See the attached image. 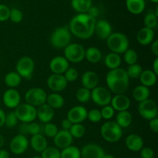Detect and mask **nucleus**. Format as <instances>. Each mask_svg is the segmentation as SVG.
<instances>
[{"label":"nucleus","mask_w":158,"mask_h":158,"mask_svg":"<svg viewBox=\"0 0 158 158\" xmlns=\"http://www.w3.org/2000/svg\"><path fill=\"white\" fill-rule=\"evenodd\" d=\"M64 77L66 80L68 82H74L77 80L79 77V73L75 68L69 67L67 70L64 73Z\"/></svg>","instance_id":"43"},{"label":"nucleus","mask_w":158,"mask_h":158,"mask_svg":"<svg viewBox=\"0 0 158 158\" xmlns=\"http://www.w3.org/2000/svg\"><path fill=\"white\" fill-rule=\"evenodd\" d=\"M40 131H41V128L39 123H34V122L28 123V134L32 136L40 134Z\"/></svg>","instance_id":"50"},{"label":"nucleus","mask_w":158,"mask_h":158,"mask_svg":"<svg viewBox=\"0 0 158 158\" xmlns=\"http://www.w3.org/2000/svg\"><path fill=\"white\" fill-rule=\"evenodd\" d=\"M140 156L141 158H154V152L151 148H143L140 150Z\"/></svg>","instance_id":"51"},{"label":"nucleus","mask_w":158,"mask_h":158,"mask_svg":"<svg viewBox=\"0 0 158 158\" xmlns=\"http://www.w3.org/2000/svg\"><path fill=\"white\" fill-rule=\"evenodd\" d=\"M80 150L75 146H69L62 150L60 152V158H80Z\"/></svg>","instance_id":"35"},{"label":"nucleus","mask_w":158,"mask_h":158,"mask_svg":"<svg viewBox=\"0 0 158 158\" xmlns=\"http://www.w3.org/2000/svg\"><path fill=\"white\" fill-rule=\"evenodd\" d=\"M90 94L91 92L89 89L84 87L80 88L76 94V98L80 103H87L90 100Z\"/></svg>","instance_id":"37"},{"label":"nucleus","mask_w":158,"mask_h":158,"mask_svg":"<svg viewBox=\"0 0 158 158\" xmlns=\"http://www.w3.org/2000/svg\"><path fill=\"white\" fill-rule=\"evenodd\" d=\"M42 158H60V151L58 148L49 147L42 152Z\"/></svg>","instance_id":"41"},{"label":"nucleus","mask_w":158,"mask_h":158,"mask_svg":"<svg viewBox=\"0 0 158 158\" xmlns=\"http://www.w3.org/2000/svg\"><path fill=\"white\" fill-rule=\"evenodd\" d=\"M111 106L114 108V110L120 111L127 110L131 106V100L129 97L124 94H118L111 99Z\"/></svg>","instance_id":"19"},{"label":"nucleus","mask_w":158,"mask_h":158,"mask_svg":"<svg viewBox=\"0 0 158 158\" xmlns=\"http://www.w3.org/2000/svg\"><path fill=\"white\" fill-rule=\"evenodd\" d=\"M69 67V61L63 56H56L49 63V69L54 74H63Z\"/></svg>","instance_id":"18"},{"label":"nucleus","mask_w":158,"mask_h":158,"mask_svg":"<svg viewBox=\"0 0 158 158\" xmlns=\"http://www.w3.org/2000/svg\"><path fill=\"white\" fill-rule=\"evenodd\" d=\"M126 71L129 79H138L140 77L141 73L143 72V69H142V67L140 65L135 63V64L130 65L127 68V70Z\"/></svg>","instance_id":"38"},{"label":"nucleus","mask_w":158,"mask_h":158,"mask_svg":"<svg viewBox=\"0 0 158 158\" xmlns=\"http://www.w3.org/2000/svg\"><path fill=\"white\" fill-rule=\"evenodd\" d=\"M149 127L150 129L154 133L158 132V118L156 117V118L152 119V120H150L149 122Z\"/></svg>","instance_id":"52"},{"label":"nucleus","mask_w":158,"mask_h":158,"mask_svg":"<svg viewBox=\"0 0 158 158\" xmlns=\"http://www.w3.org/2000/svg\"><path fill=\"white\" fill-rule=\"evenodd\" d=\"M18 118L15 115V112H10L6 115V120H5V125L8 128H12L18 123Z\"/></svg>","instance_id":"45"},{"label":"nucleus","mask_w":158,"mask_h":158,"mask_svg":"<svg viewBox=\"0 0 158 158\" xmlns=\"http://www.w3.org/2000/svg\"><path fill=\"white\" fill-rule=\"evenodd\" d=\"M87 110L83 106H76L67 113V119L73 123H81L87 118Z\"/></svg>","instance_id":"14"},{"label":"nucleus","mask_w":158,"mask_h":158,"mask_svg":"<svg viewBox=\"0 0 158 158\" xmlns=\"http://www.w3.org/2000/svg\"><path fill=\"white\" fill-rule=\"evenodd\" d=\"M47 86L53 92H60L66 88L67 81L63 74L52 73L47 79Z\"/></svg>","instance_id":"13"},{"label":"nucleus","mask_w":158,"mask_h":158,"mask_svg":"<svg viewBox=\"0 0 158 158\" xmlns=\"http://www.w3.org/2000/svg\"><path fill=\"white\" fill-rule=\"evenodd\" d=\"M4 137H2V134H0V149H1V148H2V146L4 145Z\"/></svg>","instance_id":"60"},{"label":"nucleus","mask_w":158,"mask_h":158,"mask_svg":"<svg viewBox=\"0 0 158 158\" xmlns=\"http://www.w3.org/2000/svg\"><path fill=\"white\" fill-rule=\"evenodd\" d=\"M72 7L79 13H86L92 6V0H72Z\"/></svg>","instance_id":"33"},{"label":"nucleus","mask_w":158,"mask_h":158,"mask_svg":"<svg viewBox=\"0 0 158 158\" xmlns=\"http://www.w3.org/2000/svg\"><path fill=\"white\" fill-rule=\"evenodd\" d=\"M19 132L22 135H26L28 134V123H23L19 126Z\"/></svg>","instance_id":"55"},{"label":"nucleus","mask_w":158,"mask_h":158,"mask_svg":"<svg viewBox=\"0 0 158 158\" xmlns=\"http://www.w3.org/2000/svg\"><path fill=\"white\" fill-rule=\"evenodd\" d=\"M151 51H152L153 53L154 54V56H158V40H156L155 41L153 42L152 45H151Z\"/></svg>","instance_id":"56"},{"label":"nucleus","mask_w":158,"mask_h":158,"mask_svg":"<svg viewBox=\"0 0 158 158\" xmlns=\"http://www.w3.org/2000/svg\"><path fill=\"white\" fill-rule=\"evenodd\" d=\"M127 10L134 15L142 13L145 9L144 0H126Z\"/></svg>","instance_id":"26"},{"label":"nucleus","mask_w":158,"mask_h":158,"mask_svg":"<svg viewBox=\"0 0 158 158\" xmlns=\"http://www.w3.org/2000/svg\"><path fill=\"white\" fill-rule=\"evenodd\" d=\"M5 120H6V114L2 110L0 109V127L5 125Z\"/></svg>","instance_id":"57"},{"label":"nucleus","mask_w":158,"mask_h":158,"mask_svg":"<svg viewBox=\"0 0 158 158\" xmlns=\"http://www.w3.org/2000/svg\"><path fill=\"white\" fill-rule=\"evenodd\" d=\"M96 19L87 13H79L69 23V32L81 40L89 39L94 33Z\"/></svg>","instance_id":"1"},{"label":"nucleus","mask_w":158,"mask_h":158,"mask_svg":"<svg viewBox=\"0 0 158 158\" xmlns=\"http://www.w3.org/2000/svg\"><path fill=\"white\" fill-rule=\"evenodd\" d=\"M28 147H29V140L26 136L22 134H19L14 137L9 144L11 151L16 155H19L26 152Z\"/></svg>","instance_id":"12"},{"label":"nucleus","mask_w":158,"mask_h":158,"mask_svg":"<svg viewBox=\"0 0 158 158\" xmlns=\"http://www.w3.org/2000/svg\"><path fill=\"white\" fill-rule=\"evenodd\" d=\"M72 124L73 123H71L67 118L64 119V120L62 121V127H63V130H64V131H69V129H70L71 126H72Z\"/></svg>","instance_id":"54"},{"label":"nucleus","mask_w":158,"mask_h":158,"mask_svg":"<svg viewBox=\"0 0 158 158\" xmlns=\"http://www.w3.org/2000/svg\"><path fill=\"white\" fill-rule=\"evenodd\" d=\"M85 58L91 63H97L102 58L101 51L95 46L89 47L85 51Z\"/></svg>","instance_id":"32"},{"label":"nucleus","mask_w":158,"mask_h":158,"mask_svg":"<svg viewBox=\"0 0 158 158\" xmlns=\"http://www.w3.org/2000/svg\"><path fill=\"white\" fill-rule=\"evenodd\" d=\"M10 9L7 6L0 4V22L6 21L9 19Z\"/></svg>","instance_id":"49"},{"label":"nucleus","mask_w":158,"mask_h":158,"mask_svg":"<svg viewBox=\"0 0 158 158\" xmlns=\"http://www.w3.org/2000/svg\"><path fill=\"white\" fill-rule=\"evenodd\" d=\"M108 48L112 52L117 54L124 53L129 49V40L125 34L114 32L106 40Z\"/></svg>","instance_id":"2"},{"label":"nucleus","mask_w":158,"mask_h":158,"mask_svg":"<svg viewBox=\"0 0 158 158\" xmlns=\"http://www.w3.org/2000/svg\"><path fill=\"white\" fill-rule=\"evenodd\" d=\"M71 41V33L66 27H59L54 30L50 36V43L57 49H65Z\"/></svg>","instance_id":"4"},{"label":"nucleus","mask_w":158,"mask_h":158,"mask_svg":"<svg viewBox=\"0 0 158 158\" xmlns=\"http://www.w3.org/2000/svg\"><path fill=\"white\" fill-rule=\"evenodd\" d=\"M69 132L73 137L81 138L84 136L85 132H86V128L82 123H73L71 126Z\"/></svg>","instance_id":"36"},{"label":"nucleus","mask_w":158,"mask_h":158,"mask_svg":"<svg viewBox=\"0 0 158 158\" xmlns=\"http://www.w3.org/2000/svg\"><path fill=\"white\" fill-rule=\"evenodd\" d=\"M58 131V128L53 123H46L44 127V134L48 137H52L53 138L56 135Z\"/></svg>","instance_id":"44"},{"label":"nucleus","mask_w":158,"mask_h":158,"mask_svg":"<svg viewBox=\"0 0 158 158\" xmlns=\"http://www.w3.org/2000/svg\"><path fill=\"white\" fill-rule=\"evenodd\" d=\"M87 118L92 123H98L102 120V116L100 110L97 109L91 110L87 113Z\"/></svg>","instance_id":"46"},{"label":"nucleus","mask_w":158,"mask_h":158,"mask_svg":"<svg viewBox=\"0 0 158 158\" xmlns=\"http://www.w3.org/2000/svg\"><path fill=\"white\" fill-rule=\"evenodd\" d=\"M125 144L130 151L137 152L143 148V140L137 134H131L126 138Z\"/></svg>","instance_id":"24"},{"label":"nucleus","mask_w":158,"mask_h":158,"mask_svg":"<svg viewBox=\"0 0 158 158\" xmlns=\"http://www.w3.org/2000/svg\"><path fill=\"white\" fill-rule=\"evenodd\" d=\"M138 112L143 119L151 120L157 117L158 109L157 103L151 99L140 102L138 106Z\"/></svg>","instance_id":"9"},{"label":"nucleus","mask_w":158,"mask_h":158,"mask_svg":"<svg viewBox=\"0 0 158 158\" xmlns=\"http://www.w3.org/2000/svg\"><path fill=\"white\" fill-rule=\"evenodd\" d=\"M151 2H153L154 3H157L158 2V0H151Z\"/></svg>","instance_id":"62"},{"label":"nucleus","mask_w":158,"mask_h":158,"mask_svg":"<svg viewBox=\"0 0 158 158\" xmlns=\"http://www.w3.org/2000/svg\"><path fill=\"white\" fill-rule=\"evenodd\" d=\"M54 143H55L56 148L59 150L65 149L68 147L72 145L73 141V137L71 136L69 132L68 131H58L56 135L53 137Z\"/></svg>","instance_id":"16"},{"label":"nucleus","mask_w":158,"mask_h":158,"mask_svg":"<svg viewBox=\"0 0 158 158\" xmlns=\"http://www.w3.org/2000/svg\"><path fill=\"white\" fill-rule=\"evenodd\" d=\"M107 76L117 79H122V80H129L127 71L122 68H117V69H111L107 73Z\"/></svg>","instance_id":"42"},{"label":"nucleus","mask_w":158,"mask_h":158,"mask_svg":"<svg viewBox=\"0 0 158 158\" xmlns=\"http://www.w3.org/2000/svg\"><path fill=\"white\" fill-rule=\"evenodd\" d=\"M16 73L26 80H31L35 69L34 61L29 56H23L18 60L16 63Z\"/></svg>","instance_id":"7"},{"label":"nucleus","mask_w":158,"mask_h":158,"mask_svg":"<svg viewBox=\"0 0 158 158\" xmlns=\"http://www.w3.org/2000/svg\"><path fill=\"white\" fill-rule=\"evenodd\" d=\"M157 76L152 70L146 69V70H143L139 78L143 86L149 88L155 84L157 82Z\"/></svg>","instance_id":"27"},{"label":"nucleus","mask_w":158,"mask_h":158,"mask_svg":"<svg viewBox=\"0 0 158 158\" xmlns=\"http://www.w3.org/2000/svg\"><path fill=\"white\" fill-rule=\"evenodd\" d=\"M123 60L127 64L133 65L137 63L138 60V55L135 50L131 49H128L127 50L125 51L124 55H123Z\"/></svg>","instance_id":"39"},{"label":"nucleus","mask_w":158,"mask_h":158,"mask_svg":"<svg viewBox=\"0 0 158 158\" xmlns=\"http://www.w3.org/2000/svg\"><path fill=\"white\" fill-rule=\"evenodd\" d=\"M47 94L43 89L34 87L29 89L25 94L26 103L34 106H40L46 103Z\"/></svg>","instance_id":"6"},{"label":"nucleus","mask_w":158,"mask_h":158,"mask_svg":"<svg viewBox=\"0 0 158 158\" xmlns=\"http://www.w3.org/2000/svg\"><path fill=\"white\" fill-rule=\"evenodd\" d=\"M86 13L90 15V16H92L93 18L96 19L99 15V9L97 8L94 7V6H91Z\"/></svg>","instance_id":"53"},{"label":"nucleus","mask_w":158,"mask_h":158,"mask_svg":"<svg viewBox=\"0 0 158 158\" xmlns=\"http://www.w3.org/2000/svg\"><path fill=\"white\" fill-rule=\"evenodd\" d=\"M100 134L106 141L116 143L122 137L123 131L122 128L115 121H108L102 125Z\"/></svg>","instance_id":"3"},{"label":"nucleus","mask_w":158,"mask_h":158,"mask_svg":"<svg viewBox=\"0 0 158 158\" xmlns=\"http://www.w3.org/2000/svg\"><path fill=\"white\" fill-rule=\"evenodd\" d=\"M114 111L115 110H114V108L110 105L103 106L102 110H100L102 118L105 119V120H110L114 116Z\"/></svg>","instance_id":"48"},{"label":"nucleus","mask_w":158,"mask_h":158,"mask_svg":"<svg viewBox=\"0 0 158 158\" xmlns=\"http://www.w3.org/2000/svg\"><path fill=\"white\" fill-rule=\"evenodd\" d=\"M82 158H103L105 153L100 145L89 143L82 148L80 151Z\"/></svg>","instance_id":"15"},{"label":"nucleus","mask_w":158,"mask_h":158,"mask_svg":"<svg viewBox=\"0 0 158 158\" xmlns=\"http://www.w3.org/2000/svg\"><path fill=\"white\" fill-rule=\"evenodd\" d=\"M132 120L133 117L131 113L127 110H124L118 113L116 119V123L121 128H126L131 124Z\"/></svg>","instance_id":"31"},{"label":"nucleus","mask_w":158,"mask_h":158,"mask_svg":"<svg viewBox=\"0 0 158 158\" xmlns=\"http://www.w3.org/2000/svg\"><path fill=\"white\" fill-rule=\"evenodd\" d=\"M15 114L18 120L23 123H31L36 118V109L28 103L19 105L15 108Z\"/></svg>","instance_id":"8"},{"label":"nucleus","mask_w":158,"mask_h":158,"mask_svg":"<svg viewBox=\"0 0 158 158\" xmlns=\"http://www.w3.org/2000/svg\"><path fill=\"white\" fill-rule=\"evenodd\" d=\"M90 98L97 105L104 106L110 103L112 97L107 89L102 86H97L91 91Z\"/></svg>","instance_id":"10"},{"label":"nucleus","mask_w":158,"mask_h":158,"mask_svg":"<svg viewBox=\"0 0 158 158\" xmlns=\"http://www.w3.org/2000/svg\"><path fill=\"white\" fill-rule=\"evenodd\" d=\"M0 158H9V154L6 150H0Z\"/></svg>","instance_id":"59"},{"label":"nucleus","mask_w":158,"mask_h":158,"mask_svg":"<svg viewBox=\"0 0 158 158\" xmlns=\"http://www.w3.org/2000/svg\"><path fill=\"white\" fill-rule=\"evenodd\" d=\"M104 63L108 69H114L120 67L121 64V57L119 54L110 52L107 54L104 59Z\"/></svg>","instance_id":"29"},{"label":"nucleus","mask_w":158,"mask_h":158,"mask_svg":"<svg viewBox=\"0 0 158 158\" xmlns=\"http://www.w3.org/2000/svg\"><path fill=\"white\" fill-rule=\"evenodd\" d=\"M106 82L109 89L117 95L124 94L129 86V80L114 78L107 75L106 77Z\"/></svg>","instance_id":"11"},{"label":"nucleus","mask_w":158,"mask_h":158,"mask_svg":"<svg viewBox=\"0 0 158 158\" xmlns=\"http://www.w3.org/2000/svg\"><path fill=\"white\" fill-rule=\"evenodd\" d=\"M31 147L36 152H43L47 148V140L41 134L33 135L30 140Z\"/></svg>","instance_id":"25"},{"label":"nucleus","mask_w":158,"mask_h":158,"mask_svg":"<svg viewBox=\"0 0 158 158\" xmlns=\"http://www.w3.org/2000/svg\"><path fill=\"white\" fill-rule=\"evenodd\" d=\"M145 26L144 27L149 28V29H154L157 26V16L153 12H149L147 14L143 19Z\"/></svg>","instance_id":"40"},{"label":"nucleus","mask_w":158,"mask_h":158,"mask_svg":"<svg viewBox=\"0 0 158 158\" xmlns=\"http://www.w3.org/2000/svg\"><path fill=\"white\" fill-rule=\"evenodd\" d=\"M53 109L46 103L38 106V109H36V117L43 123H49L53 119Z\"/></svg>","instance_id":"22"},{"label":"nucleus","mask_w":158,"mask_h":158,"mask_svg":"<svg viewBox=\"0 0 158 158\" xmlns=\"http://www.w3.org/2000/svg\"><path fill=\"white\" fill-rule=\"evenodd\" d=\"M150 89L147 86L140 85L136 86L133 90V97L135 100L138 102L144 101V100L149 99Z\"/></svg>","instance_id":"28"},{"label":"nucleus","mask_w":158,"mask_h":158,"mask_svg":"<svg viewBox=\"0 0 158 158\" xmlns=\"http://www.w3.org/2000/svg\"><path fill=\"white\" fill-rule=\"evenodd\" d=\"M22 78L16 72H9L5 77V83L10 89L17 87L21 83Z\"/></svg>","instance_id":"34"},{"label":"nucleus","mask_w":158,"mask_h":158,"mask_svg":"<svg viewBox=\"0 0 158 158\" xmlns=\"http://www.w3.org/2000/svg\"><path fill=\"white\" fill-rule=\"evenodd\" d=\"M83 87L88 89H94L99 83L98 75L94 71H86L82 76L81 79Z\"/></svg>","instance_id":"21"},{"label":"nucleus","mask_w":158,"mask_h":158,"mask_svg":"<svg viewBox=\"0 0 158 158\" xmlns=\"http://www.w3.org/2000/svg\"><path fill=\"white\" fill-rule=\"evenodd\" d=\"M153 72L156 74V75H158V58L154 60V63H153Z\"/></svg>","instance_id":"58"},{"label":"nucleus","mask_w":158,"mask_h":158,"mask_svg":"<svg viewBox=\"0 0 158 158\" xmlns=\"http://www.w3.org/2000/svg\"><path fill=\"white\" fill-rule=\"evenodd\" d=\"M32 158H42L41 157H40V156H34Z\"/></svg>","instance_id":"63"},{"label":"nucleus","mask_w":158,"mask_h":158,"mask_svg":"<svg viewBox=\"0 0 158 158\" xmlns=\"http://www.w3.org/2000/svg\"><path fill=\"white\" fill-rule=\"evenodd\" d=\"M46 104L49 105L52 109H60L64 105V99L60 94L57 93H53L47 96L46 98Z\"/></svg>","instance_id":"30"},{"label":"nucleus","mask_w":158,"mask_h":158,"mask_svg":"<svg viewBox=\"0 0 158 158\" xmlns=\"http://www.w3.org/2000/svg\"><path fill=\"white\" fill-rule=\"evenodd\" d=\"M3 103L8 108L13 109L16 108L21 102V97L20 94L16 89H9L3 94Z\"/></svg>","instance_id":"17"},{"label":"nucleus","mask_w":158,"mask_h":158,"mask_svg":"<svg viewBox=\"0 0 158 158\" xmlns=\"http://www.w3.org/2000/svg\"><path fill=\"white\" fill-rule=\"evenodd\" d=\"M103 158H115V157H114L113 155H111V154H104V156H103Z\"/></svg>","instance_id":"61"},{"label":"nucleus","mask_w":158,"mask_h":158,"mask_svg":"<svg viewBox=\"0 0 158 158\" xmlns=\"http://www.w3.org/2000/svg\"><path fill=\"white\" fill-rule=\"evenodd\" d=\"M23 12L18 9H12L10 10V14H9V19L12 23H19L23 20Z\"/></svg>","instance_id":"47"},{"label":"nucleus","mask_w":158,"mask_h":158,"mask_svg":"<svg viewBox=\"0 0 158 158\" xmlns=\"http://www.w3.org/2000/svg\"><path fill=\"white\" fill-rule=\"evenodd\" d=\"M154 32L153 29L143 27L138 31L137 34V40L140 45L147 46L154 41Z\"/></svg>","instance_id":"23"},{"label":"nucleus","mask_w":158,"mask_h":158,"mask_svg":"<svg viewBox=\"0 0 158 158\" xmlns=\"http://www.w3.org/2000/svg\"><path fill=\"white\" fill-rule=\"evenodd\" d=\"M85 51L86 49L82 45L78 43H69L64 49V57L71 63H80L85 58Z\"/></svg>","instance_id":"5"},{"label":"nucleus","mask_w":158,"mask_h":158,"mask_svg":"<svg viewBox=\"0 0 158 158\" xmlns=\"http://www.w3.org/2000/svg\"><path fill=\"white\" fill-rule=\"evenodd\" d=\"M94 32H96L100 40H107L108 37L112 34V26L106 20H99L96 23Z\"/></svg>","instance_id":"20"}]
</instances>
